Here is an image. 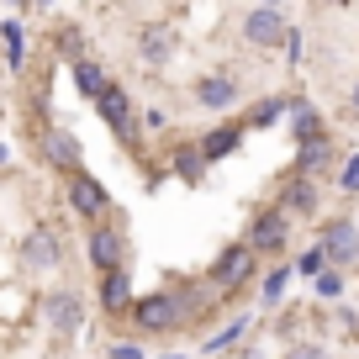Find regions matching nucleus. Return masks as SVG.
<instances>
[{
    "label": "nucleus",
    "instance_id": "nucleus-1",
    "mask_svg": "<svg viewBox=\"0 0 359 359\" xmlns=\"http://www.w3.org/2000/svg\"><path fill=\"white\" fill-rule=\"evenodd\" d=\"M317 248H323V259H327V269H354L359 264V222L354 217H327L323 222V233H317Z\"/></svg>",
    "mask_w": 359,
    "mask_h": 359
},
{
    "label": "nucleus",
    "instance_id": "nucleus-2",
    "mask_svg": "<svg viewBox=\"0 0 359 359\" xmlns=\"http://www.w3.org/2000/svg\"><path fill=\"white\" fill-rule=\"evenodd\" d=\"M185 317V296L180 291H148L143 302H133V323L137 333H169Z\"/></svg>",
    "mask_w": 359,
    "mask_h": 359
},
{
    "label": "nucleus",
    "instance_id": "nucleus-3",
    "mask_svg": "<svg viewBox=\"0 0 359 359\" xmlns=\"http://www.w3.org/2000/svg\"><path fill=\"white\" fill-rule=\"evenodd\" d=\"M238 32H243L248 48H285V37H291V22H285L280 6H248Z\"/></svg>",
    "mask_w": 359,
    "mask_h": 359
},
{
    "label": "nucleus",
    "instance_id": "nucleus-4",
    "mask_svg": "<svg viewBox=\"0 0 359 359\" xmlns=\"http://www.w3.org/2000/svg\"><path fill=\"white\" fill-rule=\"evenodd\" d=\"M69 212L101 227V217L111 212V196H106V185H101L95 175H85V169H79V175H69Z\"/></svg>",
    "mask_w": 359,
    "mask_h": 359
},
{
    "label": "nucleus",
    "instance_id": "nucleus-5",
    "mask_svg": "<svg viewBox=\"0 0 359 359\" xmlns=\"http://www.w3.org/2000/svg\"><path fill=\"white\" fill-rule=\"evenodd\" d=\"M285 238H291V212H285V206L259 212L254 227H248V248H254V254H280Z\"/></svg>",
    "mask_w": 359,
    "mask_h": 359
},
{
    "label": "nucleus",
    "instance_id": "nucleus-6",
    "mask_svg": "<svg viewBox=\"0 0 359 359\" xmlns=\"http://www.w3.org/2000/svg\"><path fill=\"white\" fill-rule=\"evenodd\" d=\"M43 317L53 333H79V323H85V302H79V291H69V285H58V291L43 296Z\"/></svg>",
    "mask_w": 359,
    "mask_h": 359
},
{
    "label": "nucleus",
    "instance_id": "nucleus-7",
    "mask_svg": "<svg viewBox=\"0 0 359 359\" xmlns=\"http://www.w3.org/2000/svg\"><path fill=\"white\" fill-rule=\"evenodd\" d=\"M191 95H196V106H201V111H233L238 95H243V85H238L233 74H222V69H217V74H201V79H196Z\"/></svg>",
    "mask_w": 359,
    "mask_h": 359
},
{
    "label": "nucleus",
    "instance_id": "nucleus-8",
    "mask_svg": "<svg viewBox=\"0 0 359 359\" xmlns=\"http://www.w3.org/2000/svg\"><path fill=\"white\" fill-rule=\"evenodd\" d=\"M95 111H101V122L116 133V143H133V137H137V122H133V101H127V90L116 85V79L106 85V95L95 101Z\"/></svg>",
    "mask_w": 359,
    "mask_h": 359
},
{
    "label": "nucleus",
    "instance_id": "nucleus-9",
    "mask_svg": "<svg viewBox=\"0 0 359 359\" xmlns=\"http://www.w3.org/2000/svg\"><path fill=\"white\" fill-rule=\"evenodd\" d=\"M22 264L27 269H58L64 264V238H58L53 227H32V233L22 238Z\"/></svg>",
    "mask_w": 359,
    "mask_h": 359
},
{
    "label": "nucleus",
    "instance_id": "nucleus-10",
    "mask_svg": "<svg viewBox=\"0 0 359 359\" xmlns=\"http://www.w3.org/2000/svg\"><path fill=\"white\" fill-rule=\"evenodd\" d=\"M43 158H48L53 169H64V175H79V164H85V148H79V137L69 133V127H48Z\"/></svg>",
    "mask_w": 359,
    "mask_h": 359
},
{
    "label": "nucleus",
    "instance_id": "nucleus-11",
    "mask_svg": "<svg viewBox=\"0 0 359 359\" xmlns=\"http://www.w3.org/2000/svg\"><path fill=\"white\" fill-rule=\"evenodd\" d=\"M122 254H127V243H122V233L116 227H90V264L101 269V275H116L122 269Z\"/></svg>",
    "mask_w": 359,
    "mask_h": 359
},
{
    "label": "nucleus",
    "instance_id": "nucleus-12",
    "mask_svg": "<svg viewBox=\"0 0 359 359\" xmlns=\"http://www.w3.org/2000/svg\"><path fill=\"white\" fill-rule=\"evenodd\" d=\"M254 248L248 243H233V248H222V259L212 264V285H243L248 275H254Z\"/></svg>",
    "mask_w": 359,
    "mask_h": 359
},
{
    "label": "nucleus",
    "instance_id": "nucleus-13",
    "mask_svg": "<svg viewBox=\"0 0 359 359\" xmlns=\"http://www.w3.org/2000/svg\"><path fill=\"white\" fill-rule=\"evenodd\" d=\"M243 127H248V122H222V127H212V133L201 137V148H196V154H201V164H222V158L243 143Z\"/></svg>",
    "mask_w": 359,
    "mask_h": 359
},
{
    "label": "nucleus",
    "instance_id": "nucleus-14",
    "mask_svg": "<svg viewBox=\"0 0 359 359\" xmlns=\"http://www.w3.org/2000/svg\"><path fill=\"white\" fill-rule=\"evenodd\" d=\"M285 122H291L296 143H312V137H327V122H323V111H317L312 101H291V106H285Z\"/></svg>",
    "mask_w": 359,
    "mask_h": 359
},
{
    "label": "nucleus",
    "instance_id": "nucleus-15",
    "mask_svg": "<svg viewBox=\"0 0 359 359\" xmlns=\"http://www.w3.org/2000/svg\"><path fill=\"white\" fill-rule=\"evenodd\" d=\"M137 53H143V64H169V53H175V27H143V32H137Z\"/></svg>",
    "mask_w": 359,
    "mask_h": 359
},
{
    "label": "nucleus",
    "instance_id": "nucleus-16",
    "mask_svg": "<svg viewBox=\"0 0 359 359\" xmlns=\"http://www.w3.org/2000/svg\"><path fill=\"white\" fill-rule=\"evenodd\" d=\"M285 206H291V217H317V206H323V196H317V180L296 175L291 185H285Z\"/></svg>",
    "mask_w": 359,
    "mask_h": 359
},
{
    "label": "nucleus",
    "instance_id": "nucleus-17",
    "mask_svg": "<svg viewBox=\"0 0 359 359\" xmlns=\"http://www.w3.org/2000/svg\"><path fill=\"white\" fill-rule=\"evenodd\" d=\"M296 164H302L306 180H317L327 164H333V137H312V143H302V148H296Z\"/></svg>",
    "mask_w": 359,
    "mask_h": 359
},
{
    "label": "nucleus",
    "instance_id": "nucleus-18",
    "mask_svg": "<svg viewBox=\"0 0 359 359\" xmlns=\"http://www.w3.org/2000/svg\"><path fill=\"white\" fill-rule=\"evenodd\" d=\"M248 333H254V323H248V317H233V323H227L222 333H212V338L201 344V354H206V359H217V354H227V348H238Z\"/></svg>",
    "mask_w": 359,
    "mask_h": 359
},
{
    "label": "nucleus",
    "instance_id": "nucleus-19",
    "mask_svg": "<svg viewBox=\"0 0 359 359\" xmlns=\"http://www.w3.org/2000/svg\"><path fill=\"white\" fill-rule=\"evenodd\" d=\"M101 306L106 312H127V306H133V280H127V269L101 275Z\"/></svg>",
    "mask_w": 359,
    "mask_h": 359
},
{
    "label": "nucleus",
    "instance_id": "nucleus-20",
    "mask_svg": "<svg viewBox=\"0 0 359 359\" xmlns=\"http://www.w3.org/2000/svg\"><path fill=\"white\" fill-rule=\"evenodd\" d=\"M106 85H111V79H106V69L95 64V58H79V64H74V90H79V95L101 101V95H106Z\"/></svg>",
    "mask_w": 359,
    "mask_h": 359
},
{
    "label": "nucleus",
    "instance_id": "nucleus-21",
    "mask_svg": "<svg viewBox=\"0 0 359 359\" xmlns=\"http://www.w3.org/2000/svg\"><path fill=\"white\" fill-rule=\"evenodd\" d=\"M285 291H291V264H275L264 275V285H259V302H264V306H280Z\"/></svg>",
    "mask_w": 359,
    "mask_h": 359
},
{
    "label": "nucleus",
    "instance_id": "nucleus-22",
    "mask_svg": "<svg viewBox=\"0 0 359 359\" xmlns=\"http://www.w3.org/2000/svg\"><path fill=\"white\" fill-rule=\"evenodd\" d=\"M285 95H264V101L254 106V111H248V127H259V133H264V127H275V122H285Z\"/></svg>",
    "mask_w": 359,
    "mask_h": 359
},
{
    "label": "nucleus",
    "instance_id": "nucleus-23",
    "mask_svg": "<svg viewBox=\"0 0 359 359\" xmlns=\"http://www.w3.org/2000/svg\"><path fill=\"white\" fill-rule=\"evenodd\" d=\"M0 48H6V64L22 69V58H27V32H22V22H6V27H0Z\"/></svg>",
    "mask_w": 359,
    "mask_h": 359
},
{
    "label": "nucleus",
    "instance_id": "nucleus-24",
    "mask_svg": "<svg viewBox=\"0 0 359 359\" xmlns=\"http://www.w3.org/2000/svg\"><path fill=\"white\" fill-rule=\"evenodd\" d=\"M312 291L323 296V302H338V296H344V275H338V269H323L312 280Z\"/></svg>",
    "mask_w": 359,
    "mask_h": 359
},
{
    "label": "nucleus",
    "instance_id": "nucleus-25",
    "mask_svg": "<svg viewBox=\"0 0 359 359\" xmlns=\"http://www.w3.org/2000/svg\"><path fill=\"white\" fill-rule=\"evenodd\" d=\"M338 191H344V196H359V154L344 158V169H338Z\"/></svg>",
    "mask_w": 359,
    "mask_h": 359
},
{
    "label": "nucleus",
    "instance_id": "nucleus-26",
    "mask_svg": "<svg viewBox=\"0 0 359 359\" xmlns=\"http://www.w3.org/2000/svg\"><path fill=\"white\" fill-rule=\"evenodd\" d=\"M296 269H302V275H312V280H317V275H323V269H327V259H323V248H306V254H302V259H296Z\"/></svg>",
    "mask_w": 359,
    "mask_h": 359
},
{
    "label": "nucleus",
    "instance_id": "nucleus-27",
    "mask_svg": "<svg viewBox=\"0 0 359 359\" xmlns=\"http://www.w3.org/2000/svg\"><path fill=\"white\" fill-rule=\"evenodd\" d=\"M175 164H180V175H185V180H196V175H201V154H196V148H180V154H175Z\"/></svg>",
    "mask_w": 359,
    "mask_h": 359
},
{
    "label": "nucleus",
    "instance_id": "nucleus-28",
    "mask_svg": "<svg viewBox=\"0 0 359 359\" xmlns=\"http://www.w3.org/2000/svg\"><path fill=\"white\" fill-rule=\"evenodd\" d=\"M280 359H333V354H327L323 344H291V348H285Z\"/></svg>",
    "mask_w": 359,
    "mask_h": 359
},
{
    "label": "nucleus",
    "instance_id": "nucleus-29",
    "mask_svg": "<svg viewBox=\"0 0 359 359\" xmlns=\"http://www.w3.org/2000/svg\"><path fill=\"white\" fill-rule=\"evenodd\" d=\"M111 359H143V348L137 344H111Z\"/></svg>",
    "mask_w": 359,
    "mask_h": 359
},
{
    "label": "nucleus",
    "instance_id": "nucleus-30",
    "mask_svg": "<svg viewBox=\"0 0 359 359\" xmlns=\"http://www.w3.org/2000/svg\"><path fill=\"white\" fill-rule=\"evenodd\" d=\"M158 359H185V354H158Z\"/></svg>",
    "mask_w": 359,
    "mask_h": 359
},
{
    "label": "nucleus",
    "instance_id": "nucleus-31",
    "mask_svg": "<svg viewBox=\"0 0 359 359\" xmlns=\"http://www.w3.org/2000/svg\"><path fill=\"white\" fill-rule=\"evenodd\" d=\"M354 111H359V85H354Z\"/></svg>",
    "mask_w": 359,
    "mask_h": 359
}]
</instances>
